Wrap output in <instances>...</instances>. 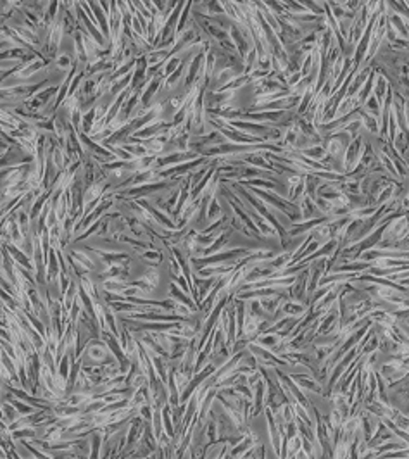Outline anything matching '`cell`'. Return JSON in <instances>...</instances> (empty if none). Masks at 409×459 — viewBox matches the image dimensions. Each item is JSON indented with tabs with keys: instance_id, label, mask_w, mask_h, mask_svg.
I'll use <instances>...</instances> for the list:
<instances>
[{
	"instance_id": "1",
	"label": "cell",
	"mask_w": 409,
	"mask_h": 459,
	"mask_svg": "<svg viewBox=\"0 0 409 459\" xmlns=\"http://www.w3.org/2000/svg\"><path fill=\"white\" fill-rule=\"evenodd\" d=\"M12 406L16 407L17 411H21V413H23V414H30L31 411H33V409H31V407L24 406V404L21 402V400H16V399H12Z\"/></svg>"
}]
</instances>
